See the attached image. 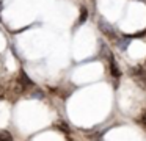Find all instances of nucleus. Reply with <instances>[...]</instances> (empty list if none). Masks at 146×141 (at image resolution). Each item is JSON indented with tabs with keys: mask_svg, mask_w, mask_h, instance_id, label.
<instances>
[{
	"mask_svg": "<svg viewBox=\"0 0 146 141\" xmlns=\"http://www.w3.org/2000/svg\"><path fill=\"white\" fill-rule=\"evenodd\" d=\"M110 72H111V75H113V77H116V78L121 75L119 69H118L116 61H115V58H111V56H110Z\"/></svg>",
	"mask_w": 146,
	"mask_h": 141,
	"instance_id": "nucleus-1",
	"label": "nucleus"
},
{
	"mask_svg": "<svg viewBox=\"0 0 146 141\" xmlns=\"http://www.w3.org/2000/svg\"><path fill=\"white\" fill-rule=\"evenodd\" d=\"M0 141H13V135L7 130H0Z\"/></svg>",
	"mask_w": 146,
	"mask_h": 141,
	"instance_id": "nucleus-2",
	"label": "nucleus"
},
{
	"mask_svg": "<svg viewBox=\"0 0 146 141\" xmlns=\"http://www.w3.org/2000/svg\"><path fill=\"white\" fill-rule=\"evenodd\" d=\"M80 13H82V14H80V24H82V22H85V19H86V9L85 8H82V11H80Z\"/></svg>",
	"mask_w": 146,
	"mask_h": 141,
	"instance_id": "nucleus-3",
	"label": "nucleus"
},
{
	"mask_svg": "<svg viewBox=\"0 0 146 141\" xmlns=\"http://www.w3.org/2000/svg\"><path fill=\"white\" fill-rule=\"evenodd\" d=\"M141 122H143V125H145V128H146V111H143V115H141Z\"/></svg>",
	"mask_w": 146,
	"mask_h": 141,
	"instance_id": "nucleus-4",
	"label": "nucleus"
}]
</instances>
